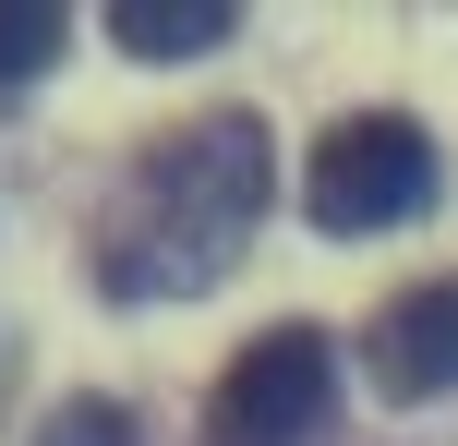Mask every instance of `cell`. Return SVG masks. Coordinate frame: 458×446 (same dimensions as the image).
Wrapping results in <instances>:
<instances>
[{"label": "cell", "mask_w": 458, "mask_h": 446, "mask_svg": "<svg viewBox=\"0 0 458 446\" xmlns=\"http://www.w3.org/2000/svg\"><path fill=\"white\" fill-rule=\"evenodd\" d=\"M109 37L133 61H206L242 37V0H109Z\"/></svg>", "instance_id": "5"}, {"label": "cell", "mask_w": 458, "mask_h": 446, "mask_svg": "<svg viewBox=\"0 0 458 446\" xmlns=\"http://www.w3.org/2000/svg\"><path fill=\"white\" fill-rule=\"evenodd\" d=\"M326 399H338V350H326L314 326H266V338L217 374L206 434H217V446H301V434L326 423Z\"/></svg>", "instance_id": "3"}, {"label": "cell", "mask_w": 458, "mask_h": 446, "mask_svg": "<svg viewBox=\"0 0 458 446\" xmlns=\"http://www.w3.org/2000/svg\"><path fill=\"white\" fill-rule=\"evenodd\" d=\"M277 193V133L253 109H206L169 145H145L121 181L109 230H97V290L109 302H193L242 265L253 217Z\"/></svg>", "instance_id": "1"}, {"label": "cell", "mask_w": 458, "mask_h": 446, "mask_svg": "<svg viewBox=\"0 0 458 446\" xmlns=\"http://www.w3.org/2000/svg\"><path fill=\"white\" fill-rule=\"evenodd\" d=\"M435 206V133L398 109H362L314 145V230L362 241V230H411Z\"/></svg>", "instance_id": "2"}, {"label": "cell", "mask_w": 458, "mask_h": 446, "mask_svg": "<svg viewBox=\"0 0 458 446\" xmlns=\"http://www.w3.org/2000/svg\"><path fill=\"white\" fill-rule=\"evenodd\" d=\"M37 446H133V410L121 399H72V410H48Z\"/></svg>", "instance_id": "7"}, {"label": "cell", "mask_w": 458, "mask_h": 446, "mask_svg": "<svg viewBox=\"0 0 458 446\" xmlns=\"http://www.w3.org/2000/svg\"><path fill=\"white\" fill-rule=\"evenodd\" d=\"M61 48H72V13H61V0H0V85H37Z\"/></svg>", "instance_id": "6"}, {"label": "cell", "mask_w": 458, "mask_h": 446, "mask_svg": "<svg viewBox=\"0 0 458 446\" xmlns=\"http://www.w3.org/2000/svg\"><path fill=\"white\" fill-rule=\"evenodd\" d=\"M362 362H374V386H386V399H446V386H458V278L398 290V302L374 314Z\"/></svg>", "instance_id": "4"}]
</instances>
